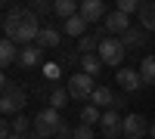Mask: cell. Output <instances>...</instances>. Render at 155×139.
I'll list each match as a JSON object with an SVG mask.
<instances>
[{
	"label": "cell",
	"mask_w": 155,
	"mask_h": 139,
	"mask_svg": "<svg viewBox=\"0 0 155 139\" xmlns=\"http://www.w3.org/2000/svg\"><path fill=\"white\" fill-rule=\"evenodd\" d=\"M9 127H12V133H16V136H31V130H34V121H31V118H25V115H16Z\"/></svg>",
	"instance_id": "obj_20"
},
{
	"label": "cell",
	"mask_w": 155,
	"mask_h": 139,
	"mask_svg": "<svg viewBox=\"0 0 155 139\" xmlns=\"http://www.w3.org/2000/svg\"><path fill=\"white\" fill-rule=\"evenodd\" d=\"M140 25H143V31H146V34L155 31V0L140 6Z\"/></svg>",
	"instance_id": "obj_18"
},
{
	"label": "cell",
	"mask_w": 155,
	"mask_h": 139,
	"mask_svg": "<svg viewBox=\"0 0 155 139\" xmlns=\"http://www.w3.org/2000/svg\"><path fill=\"white\" fill-rule=\"evenodd\" d=\"M102 28H106V34L109 37H121V34H127L134 28L130 25V16H124V12H118V9H112L106 19H102Z\"/></svg>",
	"instance_id": "obj_6"
},
{
	"label": "cell",
	"mask_w": 155,
	"mask_h": 139,
	"mask_svg": "<svg viewBox=\"0 0 155 139\" xmlns=\"http://www.w3.org/2000/svg\"><path fill=\"white\" fill-rule=\"evenodd\" d=\"M140 6H143V3H137V0H118V6H115V9L124 12V16H130V12H140Z\"/></svg>",
	"instance_id": "obj_23"
},
{
	"label": "cell",
	"mask_w": 155,
	"mask_h": 139,
	"mask_svg": "<svg viewBox=\"0 0 155 139\" xmlns=\"http://www.w3.org/2000/svg\"><path fill=\"white\" fill-rule=\"evenodd\" d=\"M149 127H152V121H146L143 115H127L124 118V139H143L149 136Z\"/></svg>",
	"instance_id": "obj_7"
},
{
	"label": "cell",
	"mask_w": 155,
	"mask_h": 139,
	"mask_svg": "<svg viewBox=\"0 0 155 139\" xmlns=\"http://www.w3.org/2000/svg\"><path fill=\"white\" fill-rule=\"evenodd\" d=\"M68 96L71 99H84V102H90V96H93V90H96V84H93V77L90 74H84V71H78V74H71L68 77Z\"/></svg>",
	"instance_id": "obj_5"
},
{
	"label": "cell",
	"mask_w": 155,
	"mask_h": 139,
	"mask_svg": "<svg viewBox=\"0 0 155 139\" xmlns=\"http://www.w3.org/2000/svg\"><path fill=\"white\" fill-rule=\"evenodd\" d=\"M115 81H118V87L127 90V93H137V90H143V87H146L137 68H121L118 74H115Z\"/></svg>",
	"instance_id": "obj_9"
},
{
	"label": "cell",
	"mask_w": 155,
	"mask_h": 139,
	"mask_svg": "<svg viewBox=\"0 0 155 139\" xmlns=\"http://www.w3.org/2000/svg\"><path fill=\"white\" fill-rule=\"evenodd\" d=\"M78 9H81V3H74V0H56V3H53V12L62 22L71 19V16H78Z\"/></svg>",
	"instance_id": "obj_16"
},
{
	"label": "cell",
	"mask_w": 155,
	"mask_h": 139,
	"mask_svg": "<svg viewBox=\"0 0 155 139\" xmlns=\"http://www.w3.org/2000/svg\"><path fill=\"white\" fill-rule=\"evenodd\" d=\"M28 9L34 12V16H47V12H53V3H47V0H34Z\"/></svg>",
	"instance_id": "obj_24"
},
{
	"label": "cell",
	"mask_w": 155,
	"mask_h": 139,
	"mask_svg": "<svg viewBox=\"0 0 155 139\" xmlns=\"http://www.w3.org/2000/svg\"><path fill=\"white\" fill-rule=\"evenodd\" d=\"M34 121V130L31 136L34 139H56V136H71V127L65 121H62V115L56 108H44V111H37V115L31 118Z\"/></svg>",
	"instance_id": "obj_2"
},
{
	"label": "cell",
	"mask_w": 155,
	"mask_h": 139,
	"mask_svg": "<svg viewBox=\"0 0 155 139\" xmlns=\"http://www.w3.org/2000/svg\"><path fill=\"white\" fill-rule=\"evenodd\" d=\"M99 121H102V111H99L96 105L84 102V108H81V124H87V127H93V124H99Z\"/></svg>",
	"instance_id": "obj_21"
},
{
	"label": "cell",
	"mask_w": 155,
	"mask_h": 139,
	"mask_svg": "<svg viewBox=\"0 0 155 139\" xmlns=\"http://www.w3.org/2000/svg\"><path fill=\"white\" fill-rule=\"evenodd\" d=\"M71 139H93V127H87V124H78L71 130Z\"/></svg>",
	"instance_id": "obj_25"
},
{
	"label": "cell",
	"mask_w": 155,
	"mask_h": 139,
	"mask_svg": "<svg viewBox=\"0 0 155 139\" xmlns=\"http://www.w3.org/2000/svg\"><path fill=\"white\" fill-rule=\"evenodd\" d=\"M12 136V127H9V121H3L0 118V139H9Z\"/></svg>",
	"instance_id": "obj_26"
},
{
	"label": "cell",
	"mask_w": 155,
	"mask_h": 139,
	"mask_svg": "<svg viewBox=\"0 0 155 139\" xmlns=\"http://www.w3.org/2000/svg\"><path fill=\"white\" fill-rule=\"evenodd\" d=\"M99 130L106 133V139H118V133L124 130V118L118 111H102V121H99Z\"/></svg>",
	"instance_id": "obj_10"
},
{
	"label": "cell",
	"mask_w": 155,
	"mask_h": 139,
	"mask_svg": "<svg viewBox=\"0 0 155 139\" xmlns=\"http://www.w3.org/2000/svg\"><path fill=\"white\" fill-rule=\"evenodd\" d=\"M6 87H9V81H6V74H3V71H0V93H3V90H6Z\"/></svg>",
	"instance_id": "obj_28"
},
{
	"label": "cell",
	"mask_w": 155,
	"mask_h": 139,
	"mask_svg": "<svg viewBox=\"0 0 155 139\" xmlns=\"http://www.w3.org/2000/svg\"><path fill=\"white\" fill-rule=\"evenodd\" d=\"M25 102H28L25 90L16 87V84H9L6 90H3V96H0V115H22Z\"/></svg>",
	"instance_id": "obj_3"
},
{
	"label": "cell",
	"mask_w": 155,
	"mask_h": 139,
	"mask_svg": "<svg viewBox=\"0 0 155 139\" xmlns=\"http://www.w3.org/2000/svg\"><path fill=\"white\" fill-rule=\"evenodd\" d=\"M78 12H81V19H84L87 25H93V22H102V19L109 16V9H106V3H102V0H84Z\"/></svg>",
	"instance_id": "obj_8"
},
{
	"label": "cell",
	"mask_w": 155,
	"mask_h": 139,
	"mask_svg": "<svg viewBox=\"0 0 155 139\" xmlns=\"http://www.w3.org/2000/svg\"><path fill=\"white\" fill-rule=\"evenodd\" d=\"M16 62H19L22 68H34L37 62H41V46H37V43H28V46H22Z\"/></svg>",
	"instance_id": "obj_11"
},
{
	"label": "cell",
	"mask_w": 155,
	"mask_h": 139,
	"mask_svg": "<svg viewBox=\"0 0 155 139\" xmlns=\"http://www.w3.org/2000/svg\"><path fill=\"white\" fill-rule=\"evenodd\" d=\"M140 77H143L146 87H155V56H146L140 62Z\"/></svg>",
	"instance_id": "obj_19"
},
{
	"label": "cell",
	"mask_w": 155,
	"mask_h": 139,
	"mask_svg": "<svg viewBox=\"0 0 155 139\" xmlns=\"http://www.w3.org/2000/svg\"><path fill=\"white\" fill-rule=\"evenodd\" d=\"M62 31H65L68 37H78V40H81V37L87 34V22L81 19V12H78V16H71V19H65V22H62Z\"/></svg>",
	"instance_id": "obj_14"
},
{
	"label": "cell",
	"mask_w": 155,
	"mask_h": 139,
	"mask_svg": "<svg viewBox=\"0 0 155 139\" xmlns=\"http://www.w3.org/2000/svg\"><path fill=\"white\" fill-rule=\"evenodd\" d=\"M41 49H56L59 43H62V34L56 31V28H41V34H37V40H34Z\"/></svg>",
	"instance_id": "obj_13"
},
{
	"label": "cell",
	"mask_w": 155,
	"mask_h": 139,
	"mask_svg": "<svg viewBox=\"0 0 155 139\" xmlns=\"http://www.w3.org/2000/svg\"><path fill=\"white\" fill-rule=\"evenodd\" d=\"M149 136H152V139H155V121H152V127H149Z\"/></svg>",
	"instance_id": "obj_29"
},
{
	"label": "cell",
	"mask_w": 155,
	"mask_h": 139,
	"mask_svg": "<svg viewBox=\"0 0 155 139\" xmlns=\"http://www.w3.org/2000/svg\"><path fill=\"white\" fill-rule=\"evenodd\" d=\"M19 59V49L12 46V40H6V37H0V71H3L9 62Z\"/></svg>",
	"instance_id": "obj_15"
},
{
	"label": "cell",
	"mask_w": 155,
	"mask_h": 139,
	"mask_svg": "<svg viewBox=\"0 0 155 139\" xmlns=\"http://www.w3.org/2000/svg\"><path fill=\"white\" fill-rule=\"evenodd\" d=\"M3 31H6V40L28 46V43L37 40L41 25H37V16H34L28 6H16V9L6 12V19H3Z\"/></svg>",
	"instance_id": "obj_1"
},
{
	"label": "cell",
	"mask_w": 155,
	"mask_h": 139,
	"mask_svg": "<svg viewBox=\"0 0 155 139\" xmlns=\"http://www.w3.org/2000/svg\"><path fill=\"white\" fill-rule=\"evenodd\" d=\"M96 56L102 59V65H121L124 56H127V49L121 43V37H106V40H99Z\"/></svg>",
	"instance_id": "obj_4"
},
{
	"label": "cell",
	"mask_w": 155,
	"mask_h": 139,
	"mask_svg": "<svg viewBox=\"0 0 155 139\" xmlns=\"http://www.w3.org/2000/svg\"><path fill=\"white\" fill-rule=\"evenodd\" d=\"M68 99H71V96H68V90L56 87V90L50 93V108H56V111H59V108H65V105H68Z\"/></svg>",
	"instance_id": "obj_22"
},
{
	"label": "cell",
	"mask_w": 155,
	"mask_h": 139,
	"mask_svg": "<svg viewBox=\"0 0 155 139\" xmlns=\"http://www.w3.org/2000/svg\"><path fill=\"white\" fill-rule=\"evenodd\" d=\"M118 139H121V136H118Z\"/></svg>",
	"instance_id": "obj_32"
},
{
	"label": "cell",
	"mask_w": 155,
	"mask_h": 139,
	"mask_svg": "<svg viewBox=\"0 0 155 139\" xmlns=\"http://www.w3.org/2000/svg\"><path fill=\"white\" fill-rule=\"evenodd\" d=\"M44 74H47L50 81H56V77H59V65H56V62H53V65H47V68H44Z\"/></svg>",
	"instance_id": "obj_27"
},
{
	"label": "cell",
	"mask_w": 155,
	"mask_h": 139,
	"mask_svg": "<svg viewBox=\"0 0 155 139\" xmlns=\"http://www.w3.org/2000/svg\"><path fill=\"white\" fill-rule=\"evenodd\" d=\"M9 139H28V136H16V133H12V136H9Z\"/></svg>",
	"instance_id": "obj_30"
},
{
	"label": "cell",
	"mask_w": 155,
	"mask_h": 139,
	"mask_svg": "<svg viewBox=\"0 0 155 139\" xmlns=\"http://www.w3.org/2000/svg\"><path fill=\"white\" fill-rule=\"evenodd\" d=\"M56 139H71V136H56Z\"/></svg>",
	"instance_id": "obj_31"
},
{
	"label": "cell",
	"mask_w": 155,
	"mask_h": 139,
	"mask_svg": "<svg viewBox=\"0 0 155 139\" xmlns=\"http://www.w3.org/2000/svg\"><path fill=\"white\" fill-rule=\"evenodd\" d=\"M121 43H124V49H137V46H146V43H149V34H146L143 28H130L127 34H121Z\"/></svg>",
	"instance_id": "obj_12"
},
{
	"label": "cell",
	"mask_w": 155,
	"mask_h": 139,
	"mask_svg": "<svg viewBox=\"0 0 155 139\" xmlns=\"http://www.w3.org/2000/svg\"><path fill=\"white\" fill-rule=\"evenodd\" d=\"M78 62H81V71L84 74H90V77H93V74H99L102 68H106V65H102V59L93 53V56H78Z\"/></svg>",
	"instance_id": "obj_17"
}]
</instances>
